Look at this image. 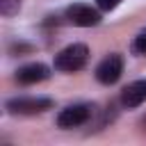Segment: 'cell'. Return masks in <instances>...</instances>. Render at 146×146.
<instances>
[{"instance_id":"6da1fadb","label":"cell","mask_w":146,"mask_h":146,"mask_svg":"<svg viewBox=\"0 0 146 146\" xmlns=\"http://www.w3.org/2000/svg\"><path fill=\"white\" fill-rule=\"evenodd\" d=\"M87 57H89V50L84 43H73V46H66L64 50L57 52L55 57V68L59 71H78L87 64Z\"/></svg>"},{"instance_id":"7a4b0ae2","label":"cell","mask_w":146,"mask_h":146,"mask_svg":"<svg viewBox=\"0 0 146 146\" xmlns=\"http://www.w3.org/2000/svg\"><path fill=\"white\" fill-rule=\"evenodd\" d=\"M121 73H123V59H121V55H116V52L107 55V57L98 64V68H96V78H98V82H103V84H114V82L121 78Z\"/></svg>"},{"instance_id":"3957f363","label":"cell","mask_w":146,"mask_h":146,"mask_svg":"<svg viewBox=\"0 0 146 146\" xmlns=\"http://www.w3.org/2000/svg\"><path fill=\"white\" fill-rule=\"evenodd\" d=\"M91 116V107L80 103V105H68L59 112L57 116V125L59 128H75V125H82L87 119Z\"/></svg>"},{"instance_id":"277c9868","label":"cell","mask_w":146,"mask_h":146,"mask_svg":"<svg viewBox=\"0 0 146 146\" xmlns=\"http://www.w3.org/2000/svg\"><path fill=\"white\" fill-rule=\"evenodd\" d=\"M66 18L73 23V25H80V27H91L100 21V14L96 9H91L89 5H71L66 9Z\"/></svg>"},{"instance_id":"5b68a950","label":"cell","mask_w":146,"mask_h":146,"mask_svg":"<svg viewBox=\"0 0 146 146\" xmlns=\"http://www.w3.org/2000/svg\"><path fill=\"white\" fill-rule=\"evenodd\" d=\"M50 105V98H14L7 103V110H11L14 114H39Z\"/></svg>"},{"instance_id":"8992f818","label":"cell","mask_w":146,"mask_h":146,"mask_svg":"<svg viewBox=\"0 0 146 146\" xmlns=\"http://www.w3.org/2000/svg\"><path fill=\"white\" fill-rule=\"evenodd\" d=\"M48 75H50V71H48L46 64H27V66H23V68L16 71V80H18L21 84L41 82V80H46Z\"/></svg>"},{"instance_id":"52a82bcc","label":"cell","mask_w":146,"mask_h":146,"mask_svg":"<svg viewBox=\"0 0 146 146\" xmlns=\"http://www.w3.org/2000/svg\"><path fill=\"white\" fill-rule=\"evenodd\" d=\"M123 105L125 107H137L146 100V80H137L132 84H128L123 89V96H121Z\"/></svg>"},{"instance_id":"ba28073f","label":"cell","mask_w":146,"mask_h":146,"mask_svg":"<svg viewBox=\"0 0 146 146\" xmlns=\"http://www.w3.org/2000/svg\"><path fill=\"white\" fill-rule=\"evenodd\" d=\"M18 2H21V0H0V9H2V14H11L14 9H18Z\"/></svg>"},{"instance_id":"9c48e42d","label":"cell","mask_w":146,"mask_h":146,"mask_svg":"<svg viewBox=\"0 0 146 146\" xmlns=\"http://www.w3.org/2000/svg\"><path fill=\"white\" fill-rule=\"evenodd\" d=\"M135 50L137 52H146V30L135 39Z\"/></svg>"},{"instance_id":"30bf717a","label":"cell","mask_w":146,"mask_h":146,"mask_svg":"<svg viewBox=\"0 0 146 146\" xmlns=\"http://www.w3.org/2000/svg\"><path fill=\"white\" fill-rule=\"evenodd\" d=\"M96 2H98V7H100V9L110 11V9H114V7H116L121 0H96Z\"/></svg>"}]
</instances>
